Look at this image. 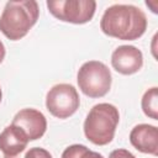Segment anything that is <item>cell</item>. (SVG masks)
<instances>
[{
    "label": "cell",
    "instance_id": "obj_16",
    "mask_svg": "<svg viewBox=\"0 0 158 158\" xmlns=\"http://www.w3.org/2000/svg\"><path fill=\"white\" fill-rule=\"evenodd\" d=\"M1 99H2V91H1V88H0V102H1Z\"/></svg>",
    "mask_w": 158,
    "mask_h": 158
},
{
    "label": "cell",
    "instance_id": "obj_1",
    "mask_svg": "<svg viewBox=\"0 0 158 158\" xmlns=\"http://www.w3.org/2000/svg\"><path fill=\"white\" fill-rule=\"evenodd\" d=\"M100 28L110 37L133 41L146 32L147 17L135 5L115 4L105 10L100 21Z\"/></svg>",
    "mask_w": 158,
    "mask_h": 158
},
{
    "label": "cell",
    "instance_id": "obj_4",
    "mask_svg": "<svg viewBox=\"0 0 158 158\" xmlns=\"http://www.w3.org/2000/svg\"><path fill=\"white\" fill-rule=\"evenodd\" d=\"M77 81L81 93L89 98H102L111 88V72L99 60L85 62L78 70Z\"/></svg>",
    "mask_w": 158,
    "mask_h": 158
},
{
    "label": "cell",
    "instance_id": "obj_14",
    "mask_svg": "<svg viewBox=\"0 0 158 158\" xmlns=\"http://www.w3.org/2000/svg\"><path fill=\"white\" fill-rule=\"evenodd\" d=\"M109 158H136L130 151L127 149H123V148H118V149H115L110 153Z\"/></svg>",
    "mask_w": 158,
    "mask_h": 158
},
{
    "label": "cell",
    "instance_id": "obj_17",
    "mask_svg": "<svg viewBox=\"0 0 158 158\" xmlns=\"http://www.w3.org/2000/svg\"><path fill=\"white\" fill-rule=\"evenodd\" d=\"M4 158H19V156L17 157H6V156H4Z\"/></svg>",
    "mask_w": 158,
    "mask_h": 158
},
{
    "label": "cell",
    "instance_id": "obj_2",
    "mask_svg": "<svg viewBox=\"0 0 158 158\" xmlns=\"http://www.w3.org/2000/svg\"><path fill=\"white\" fill-rule=\"evenodd\" d=\"M38 4L35 0L7 1L0 16V31L11 41L25 37L37 22Z\"/></svg>",
    "mask_w": 158,
    "mask_h": 158
},
{
    "label": "cell",
    "instance_id": "obj_15",
    "mask_svg": "<svg viewBox=\"0 0 158 158\" xmlns=\"http://www.w3.org/2000/svg\"><path fill=\"white\" fill-rule=\"evenodd\" d=\"M5 53H6V51H5V46H4V43L0 41V63L4 60V58H5Z\"/></svg>",
    "mask_w": 158,
    "mask_h": 158
},
{
    "label": "cell",
    "instance_id": "obj_11",
    "mask_svg": "<svg viewBox=\"0 0 158 158\" xmlns=\"http://www.w3.org/2000/svg\"><path fill=\"white\" fill-rule=\"evenodd\" d=\"M141 106L146 116L153 120H158V88L157 86L148 89L143 94L141 100Z\"/></svg>",
    "mask_w": 158,
    "mask_h": 158
},
{
    "label": "cell",
    "instance_id": "obj_6",
    "mask_svg": "<svg viewBox=\"0 0 158 158\" xmlns=\"http://www.w3.org/2000/svg\"><path fill=\"white\" fill-rule=\"evenodd\" d=\"M79 94L70 84H57L48 90L46 96L47 110L58 118H68L79 109Z\"/></svg>",
    "mask_w": 158,
    "mask_h": 158
},
{
    "label": "cell",
    "instance_id": "obj_13",
    "mask_svg": "<svg viewBox=\"0 0 158 158\" xmlns=\"http://www.w3.org/2000/svg\"><path fill=\"white\" fill-rule=\"evenodd\" d=\"M23 158H52V154L44 148L33 147V148H30L26 152Z\"/></svg>",
    "mask_w": 158,
    "mask_h": 158
},
{
    "label": "cell",
    "instance_id": "obj_10",
    "mask_svg": "<svg viewBox=\"0 0 158 158\" xmlns=\"http://www.w3.org/2000/svg\"><path fill=\"white\" fill-rule=\"evenodd\" d=\"M28 142L27 135L12 123L0 133V151L6 157H17L26 149Z\"/></svg>",
    "mask_w": 158,
    "mask_h": 158
},
{
    "label": "cell",
    "instance_id": "obj_7",
    "mask_svg": "<svg viewBox=\"0 0 158 158\" xmlns=\"http://www.w3.org/2000/svg\"><path fill=\"white\" fill-rule=\"evenodd\" d=\"M112 68L123 75L137 73L143 65L142 52L135 46H118L111 54Z\"/></svg>",
    "mask_w": 158,
    "mask_h": 158
},
{
    "label": "cell",
    "instance_id": "obj_8",
    "mask_svg": "<svg viewBox=\"0 0 158 158\" xmlns=\"http://www.w3.org/2000/svg\"><path fill=\"white\" fill-rule=\"evenodd\" d=\"M12 125L20 127L30 141L41 138L47 130V120L44 115L36 109H22L12 118Z\"/></svg>",
    "mask_w": 158,
    "mask_h": 158
},
{
    "label": "cell",
    "instance_id": "obj_9",
    "mask_svg": "<svg viewBox=\"0 0 158 158\" xmlns=\"http://www.w3.org/2000/svg\"><path fill=\"white\" fill-rule=\"evenodd\" d=\"M131 144L139 152L158 156V130L153 125L139 123L130 132Z\"/></svg>",
    "mask_w": 158,
    "mask_h": 158
},
{
    "label": "cell",
    "instance_id": "obj_5",
    "mask_svg": "<svg viewBox=\"0 0 158 158\" xmlns=\"http://www.w3.org/2000/svg\"><path fill=\"white\" fill-rule=\"evenodd\" d=\"M47 7L56 19L81 25L93 19L96 2L94 0H48Z\"/></svg>",
    "mask_w": 158,
    "mask_h": 158
},
{
    "label": "cell",
    "instance_id": "obj_3",
    "mask_svg": "<svg viewBox=\"0 0 158 158\" xmlns=\"http://www.w3.org/2000/svg\"><path fill=\"white\" fill-rule=\"evenodd\" d=\"M118 121L120 114L116 106L109 102L96 104L86 115L84 135L91 143L105 146L112 141Z\"/></svg>",
    "mask_w": 158,
    "mask_h": 158
},
{
    "label": "cell",
    "instance_id": "obj_12",
    "mask_svg": "<svg viewBox=\"0 0 158 158\" xmlns=\"http://www.w3.org/2000/svg\"><path fill=\"white\" fill-rule=\"evenodd\" d=\"M62 158H104V157L98 152L90 151L84 144H72L63 151Z\"/></svg>",
    "mask_w": 158,
    "mask_h": 158
}]
</instances>
